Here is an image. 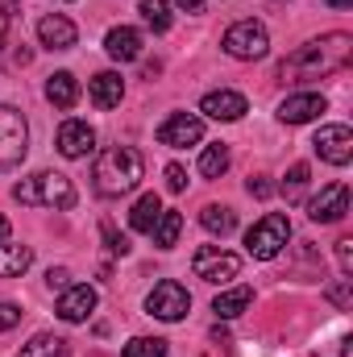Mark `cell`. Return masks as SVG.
<instances>
[{"label": "cell", "instance_id": "cell-23", "mask_svg": "<svg viewBox=\"0 0 353 357\" xmlns=\"http://www.w3.org/2000/svg\"><path fill=\"white\" fill-rule=\"evenodd\" d=\"M200 225H204L208 233H216V237H229V233L237 229V212L225 208V204H208V208L200 212Z\"/></svg>", "mask_w": 353, "mask_h": 357}, {"label": "cell", "instance_id": "cell-2", "mask_svg": "<svg viewBox=\"0 0 353 357\" xmlns=\"http://www.w3.org/2000/svg\"><path fill=\"white\" fill-rule=\"evenodd\" d=\"M146 175V158L133 150V146H108L96 167H91V178H96V191L117 199V195H129Z\"/></svg>", "mask_w": 353, "mask_h": 357}, {"label": "cell", "instance_id": "cell-7", "mask_svg": "<svg viewBox=\"0 0 353 357\" xmlns=\"http://www.w3.org/2000/svg\"><path fill=\"white\" fill-rule=\"evenodd\" d=\"M187 307H191V295H187V287L175 282V278H163L150 295H146V312L150 316H158V320H167V324H175L187 316Z\"/></svg>", "mask_w": 353, "mask_h": 357}, {"label": "cell", "instance_id": "cell-41", "mask_svg": "<svg viewBox=\"0 0 353 357\" xmlns=\"http://www.w3.org/2000/svg\"><path fill=\"white\" fill-rule=\"evenodd\" d=\"M4 237H8V220L0 216V241H4Z\"/></svg>", "mask_w": 353, "mask_h": 357}, {"label": "cell", "instance_id": "cell-8", "mask_svg": "<svg viewBox=\"0 0 353 357\" xmlns=\"http://www.w3.org/2000/svg\"><path fill=\"white\" fill-rule=\"evenodd\" d=\"M195 278H204V282H233L237 274H241V258L237 254H229V250H220V245H204V250H195Z\"/></svg>", "mask_w": 353, "mask_h": 357}, {"label": "cell", "instance_id": "cell-11", "mask_svg": "<svg viewBox=\"0 0 353 357\" xmlns=\"http://www.w3.org/2000/svg\"><path fill=\"white\" fill-rule=\"evenodd\" d=\"M158 142L171 146V150L195 146V142H204V121H200L195 112H171V116L158 125Z\"/></svg>", "mask_w": 353, "mask_h": 357}, {"label": "cell", "instance_id": "cell-21", "mask_svg": "<svg viewBox=\"0 0 353 357\" xmlns=\"http://www.w3.org/2000/svg\"><path fill=\"white\" fill-rule=\"evenodd\" d=\"M250 303H254V291H250V287H233V291H220V295H216L212 312H216L220 320H233V316H241Z\"/></svg>", "mask_w": 353, "mask_h": 357}, {"label": "cell", "instance_id": "cell-35", "mask_svg": "<svg viewBox=\"0 0 353 357\" xmlns=\"http://www.w3.org/2000/svg\"><path fill=\"white\" fill-rule=\"evenodd\" d=\"M167 187H171V191H183V187H187V171H183L179 162L167 167Z\"/></svg>", "mask_w": 353, "mask_h": 357}, {"label": "cell", "instance_id": "cell-1", "mask_svg": "<svg viewBox=\"0 0 353 357\" xmlns=\"http://www.w3.org/2000/svg\"><path fill=\"white\" fill-rule=\"evenodd\" d=\"M353 59V38L350 33H324L308 46H299L291 59H283L278 67V79L283 84H308V79H324V75H337L345 71Z\"/></svg>", "mask_w": 353, "mask_h": 357}, {"label": "cell", "instance_id": "cell-30", "mask_svg": "<svg viewBox=\"0 0 353 357\" xmlns=\"http://www.w3.org/2000/svg\"><path fill=\"white\" fill-rule=\"evenodd\" d=\"M100 233H104V245H108V254H112V258H125V254H129V237H125V233H117V229H112V220H104V225H100Z\"/></svg>", "mask_w": 353, "mask_h": 357}, {"label": "cell", "instance_id": "cell-20", "mask_svg": "<svg viewBox=\"0 0 353 357\" xmlns=\"http://www.w3.org/2000/svg\"><path fill=\"white\" fill-rule=\"evenodd\" d=\"M158 216H163V199L150 191V195H142V199L133 204V212H129V229H137V233H150V229L158 225Z\"/></svg>", "mask_w": 353, "mask_h": 357}, {"label": "cell", "instance_id": "cell-10", "mask_svg": "<svg viewBox=\"0 0 353 357\" xmlns=\"http://www.w3.org/2000/svg\"><path fill=\"white\" fill-rule=\"evenodd\" d=\"M312 146H316V154H320L324 162H333V167H350L353 162V129L350 125H324Z\"/></svg>", "mask_w": 353, "mask_h": 357}, {"label": "cell", "instance_id": "cell-4", "mask_svg": "<svg viewBox=\"0 0 353 357\" xmlns=\"http://www.w3.org/2000/svg\"><path fill=\"white\" fill-rule=\"evenodd\" d=\"M29 150V125L13 104H0V175L17 171Z\"/></svg>", "mask_w": 353, "mask_h": 357}, {"label": "cell", "instance_id": "cell-32", "mask_svg": "<svg viewBox=\"0 0 353 357\" xmlns=\"http://www.w3.org/2000/svg\"><path fill=\"white\" fill-rule=\"evenodd\" d=\"M337 266H341V274H353V241L350 237L337 241Z\"/></svg>", "mask_w": 353, "mask_h": 357}, {"label": "cell", "instance_id": "cell-37", "mask_svg": "<svg viewBox=\"0 0 353 357\" xmlns=\"http://www.w3.org/2000/svg\"><path fill=\"white\" fill-rule=\"evenodd\" d=\"M4 38H8V8L0 4V46H4Z\"/></svg>", "mask_w": 353, "mask_h": 357}, {"label": "cell", "instance_id": "cell-42", "mask_svg": "<svg viewBox=\"0 0 353 357\" xmlns=\"http://www.w3.org/2000/svg\"><path fill=\"white\" fill-rule=\"evenodd\" d=\"M13 4H17V0H13Z\"/></svg>", "mask_w": 353, "mask_h": 357}, {"label": "cell", "instance_id": "cell-12", "mask_svg": "<svg viewBox=\"0 0 353 357\" xmlns=\"http://www.w3.org/2000/svg\"><path fill=\"white\" fill-rule=\"evenodd\" d=\"M91 312H96V287L71 282L67 291H59V316H63L67 324H84Z\"/></svg>", "mask_w": 353, "mask_h": 357}, {"label": "cell", "instance_id": "cell-34", "mask_svg": "<svg viewBox=\"0 0 353 357\" xmlns=\"http://www.w3.org/2000/svg\"><path fill=\"white\" fill-rule=\"evenodd\" d=\"M17 320H21V307L17 303H0V333H8Z\"/></svg>", "mask_w": 353, "mask_h": 357}, {"label": "cell", "instance_id": "cell-19", "mask_svg": "<svg viewBox=\"0 0 353 357\" xmlns=\"http://www.w3.org/2000/svg\"><path fill=\"white\" fill-rule=\"evenodd\" d=\"M46 100H50L54 108H75V100H80V79H75L71 71H54V75L46 79Z\"/></svg>", "mask_w": 353, "mask_h": 357}, {"label": "cell", "instance_id": "cell-33", "mask_svg": "<svg viewBox=\"0 0 353 357\" xmlns=\"http://www.w3.org/2000/svg\"><path fill=\"white\" fill-rule=\"evenodd\" d=\"M46 282H50V291H67V287H71V270L50 266V274H46Z\"/></svg>", "mask_w": 353, "mask_h": 357}, {"label": "cell", "instance_id": "cell-28", "mask_svg": "<svg viewBox=\"0 0 353 357\" xmlns=\"http://www.w3.org/2000/svg\"><path fill=\"white\" fill-rule=\"evenodd\" d=\"M308 183H312V171H308V162H295L287 178H283V195H287V204H299L303 199V191H308Z\"/></svg>", "mask_w": 353, "mask_h": 357}, {"label": "cell", "instance_id": "cell-9", "mask_svg": "<svg viewBox=\"0 0 353 357\" xmlns=\"http://www.w3.org/2000/svg\"><path fill=\"white\" fill-rule=\"evenodd\" d=\"M345 212H350V187L345 183H329V187H320L316 199H308V216L316 225H337V220H345Z\"/></svg>", "mask_w": 353, "mask_h": 357}, {"label": "cell", "instance_id": "cell-36", "mask_svg": "<svg viewBox=\"0 0 353 357\" xmlns=\"http://www.w3.org/2000/svg\"><path fill=\"white\" fill-rule=\"evenodd\" d=\"M246 191H250V195H254V199H266V195H270V191H274V187H270V178H250V183H246Z\"/></svg>", "mask_w": 353, "mask_h": 357}, {"label": "cell", "instance_id": "cell-39", "mask_svg": "<svg viewBox=\"0 0 353 357\" xmlns=\"http://www.w3.org/2000/svg\"><path fill=\"white\" fill-rule=\"evenodd\" d=\"M341 357H353V337H345V341H341Z\"/></svg>", "mask_w": 353, "mask_h": 357}, {"label": "cell", "instance_id": "cell-6", "mask_svg": "<svg viewBox=\"0 0 353 357\" xmlns=\"http://www.w3.org/2000/svg\"><path fill=\"white\" fill-rule=\"evenodd\" d=\"M266 50H270V33H266L262 21L246 17V21L225 29V54H233L241 63H254V59H266Z\"/></svg>", "mask_w": 353, "mask_h": 357}, {"label": "cell", "instance_id": "cell-5", "mask_svg": "<svg viewBox=\"0 0 353 357\" xmlns=\"http://www.w3.org/2000/svg\"><path fill=\"white\" fill-rule=\"evenodd\" d=\"M287 241H291V220H287L283 212H266L262 220L246 233V250H250V258H258V262L278 258Z\"/></svg>", "mask_w": 353, "mask_h": 357}, {"label": "cell", "instance_id": "cell-15", "mask_svg": "<svg viewBox=\"0 0 353 357\" xmlns=\"http://www.w3.org/2000/svg\"><path fill=\"white\" fill-rule=\"evenodd\" d=\"M96 150V129L88 121H63L59 125V154L63 158H88Z\"/></svg>", "mask_w": 353, "mask_h": 357}, {"label": "cell", "instance_id": "cell-38", "mask_svg": "<svg viewBox=\"0 0 353 357\" xmlns=\"http://www.w3.org/2000/svg\"><path fill=\"white\" fill-rule=\"evenodd\" d=\"M179 8H187V13H200L204 8V0H175Z\"/></svg>", "mask_w": 353, "mask_h": 357}, {"label": "cell", "instance_id": "cell-13", "mask_svg": "<svg viewBox=\"0 0 353 357\" xmlns=\"http://www.w3.org/2000/svg\"><path fill=\"white\" fill-rule=\"evenodd\" d=\"M38 38H42L46 50H71V46L80 42V29H75L71 17H63V13H46V17L38 21Z\"/></svg>", "mask_w": 353, "mask_h": 357}, {"label": "cell", "instance_id": "cell-27", "mask_svg": "<svg viewBox=\"0 0 353 357\" xmlns=\"http://www.w3.org/2000/svg\"><path fill=\"white\" fill-rule=\"evenodd\" d=\"M225 171H229V146L216 142V146H208V150L200 154V175L204 178H220Z\"/></svg>", "mask_w": 353, "mask_h": 357}, {"label": "cell", "instance_id": "cell-29", "mask_svg": "<svg viewBox=\"0 0 353 357\" xmlns=\"http://www.w3.org/2000/svg\"><path fill=\"white\" fill-rule=\"evenodd\" d=\"M121 357H167V341L163 337H133L121 349Z\"/></svg>", "mask_w": 353, "mask_h": 357}, {"label": "cell", "instance_id": "cell-18", "mask_svg": "<svg viewBox=\"0 0 353 357\" xmlns=\"http://www.w3.org/2000/svg\"><path fill=\"white\" fill-rule=\"evenodd\" d=\"M88 96H91L96 108H117L121 96H125V79H121L117 71H100V75L88 84Z\"/></svg>", "mask_w": 353, "mask_h": 357}, {"label": "cell", "instance_id": "cell-17", "mask_svg": "<svg viewBox=\"0 0 353 357\" xmlns=\"http://www.w3.org/2000/svg\"><path fill=\"white\" fill-rule=\"evenodd\" d=\"M104 50H108V59H117V63H133V59H142V33H137L133 25H117V29H108Z\"/></svg>", "mask_w": 353, "mask_h": 357}, {"label": "cell", "instance_id": "cell-22", "mask_svg": "<svg viewBox=\"0 0 353 357\" xmlns=\"http://www.w3.org/2000/svg\"><path fill=\"white\" fill-rule=\"evenodd\" d=\"M29 262H33V250H29V245H8V241H0V278L25 274Z\"/></svg>", "mask_w": 353, "mask_h": 357}, {"label": "cell", "instance_id": "cell-40", "mask_svg": "<svg viewBox=\"0 0 353 357\" xmlns=\"http://www.w3.org/2000/svg\"><path fill=\"white\" fill-rule=\"evenodd\" d=\"M329 8H353V0H324Z\"/></svg>", "mask_w": 353, "mask_h": 357}, {"label": "cell", "instance_id": "cell-26", "mask_svg": "<svg viewBox=\"0 0 353 357\" xmlns=\"http://www.w3.org/2000/svg\"><path fill=\"white\" fill-rule=\"evenodd\" d=\"M137 8H142V21L154 33H167L171 29V0H137Z\"/></svg>", "mask_w": 353, "mask_h": 357}, {"label": "cell", "instance_id": "cell-25", "mask_svg": "<svg viewBox=\"0 0 353 357\" xmlns=\"http://www.w3.org/2000/svg\"><path fill=\"white\" fill-rule=\"evenodd\" d=\"M150 233H154V245H158V250H175V245H179V233H183V216L163 208V216H158V225H154Z\"/></svg>", "mask_w": 353, "mask_h": 357}, {"label": "cell", "instance_id": "cell-16", "mask_svg": "<svg viewBox=\"0 0 353 357\" xmlns=\"http://www.w3.org/2000/svg\"><path fill=\"white\" fill-rule=\"evenodd\" d=\"M200 112H204V116H212V121H241V116L250 112V104H246V96H241V91L220 88V91H208V96L200 100Z\"/></svg>", "mask_w": 353, "mask_h": 357}, {"label": "cell", "instance_id": "cell-24", "mask_svg": "<svg viewBox=\"0 0 353 357\" xmlns=\"http://www.w3.org/2000/svg\"><path fill=\"white\" fill-rule=\"evenodd\" d=\"M17 357H67V341L54 333H38V337H29V345H21Z\"/></svg>", "mask_w": 353, "mask_h": 357}, {"label": "cell", "instance_id": "cell-31", "mask_svg": "<svg viewBox=\"0 0 353 357\" xmlns=\"http://www.w3.org/2000/svg\"><path fill=\"white\" fill-rule=\"evenodd\" d=\"M350 282H353V278L345 274V278H337V282L329 287V299H333L341 312H350V307H353V287H350Z\"/></svg>", "mask_w": 353, "mask_h": 357}, {"label": "cell", "instance_id": "cell-3", "mask_svg": "<svg viewBox=\"0 0 353 357\" xmlns=\"http://www.w3.org/2000/svg\"><path fill=\"white\" fill-rule=\"evenodd\" d=\"M13 199H21L29 208H75V187L59 171H38L13 187Z\"/></svg>", "mask_w": 353, "mask_h": 357}, {"label": "cell", "instance_id": "cell-14", "mask_svg": "<svg viewBox=\"0 0 353 357\" xmlns=\"http://www.w3.org/2000/svg\"><path fill=\"white\" fill-rule=\"evenodd\" d=\"M324 108H329V104H324L320 91H299V96H287V100L278 104V121H283V125H308V121H316Z\"/></svg>", "mask_w": 353, "mask_h": 357}]
</instances>
